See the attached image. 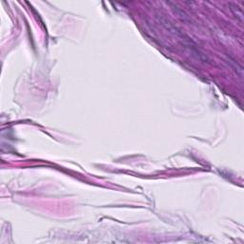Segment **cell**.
<instances>
[{"label":"cell","mask_w":244,"mask_h":244,"mask_svg":"<svg viewBox=\"0 0 244 244\" xmlns=\"http://www.w3.org/2000/svg\"><path fill=\"white\" fill-rule=\"evenodd\" d=\"M227 62L230 63V64H231V67H232L235 71H237V72L241 75V73H242V67L237 62V61H235V60L232 59V58H228V59H227Z\"/></svg>","instance_id":"6da1fadb"}]
</instances>
